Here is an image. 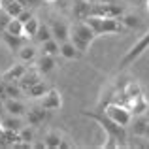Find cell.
I'll use <instances>...</instances> for the list:
<instances>
[{
  "instance_id": "obj_21",
  "label": "cell",
  "mask_w": 149,
  "mask_h": 149,
  "mask_svg": "<svg viewBox=\"0 0 149 149\" xmlns=\"http://www.w3.org/2000/svg\"><path fill=\"white\" fill-rule=\"evenodd\" d=\"M61 142H62V136L55 130H49L44 138L45 147H49V149H61Z\"/></svg>"
},
{
  "instance_id": "obj_2",
  "label": "cell",
  "mask_w": 149,
  "mask_h": 149,
  "mask_svg": "<svg viewBox=\"0 0 149 149\" xmlns=\"http://www.w3.org/2000/svg\"><path fill=\"white\" fill-rule=\"evenodd\" d=\"M147 49H149V30L146 34H142V38H140L136 44H132V47L123 55V58H121V62H119V68H127V66L132 64L136 58L142 57Z\"/></svg>"
},
{
  "instance_id": "obj_1",
  "label": "cell",
  "mask_w": 149,
  "mask_h": 149,
  "mask_svg": "<svg viewBox=\"0 0 149 149\" xmlns=\"http://www.w3.org/2000/svg\"><path fill=\"white\" fill-rule=\"evenodd\" d=\"M83 115H85V117H89V119H93L95 123H98L100 127L104 128V130L108 132L109 136H113V138H115L123 147H127V146H128V143H127V127H121V125H117L115 121H111L104 111H102V113L83 111Z\"/></svg>"
},
{
  "instance_id": "obj_5",
  "label": "cell",
  "mask_w": 149,
  "mask_h": 149,
  "mask_svg": "<svg viewBox=\"0 0 149 149\" xmlns=\"http://www.w3.org/2000/svg\"><path fill=\"white\" fill-rule=\"evenodd\" d=\"M49 29H51L53 38L58 42V44L70 40V26L66 25V21H62V19H58V17H53L51 23H49Z\"/></svg>"
},
{
  "instance_id": "obj_36",
  "label": "cell",
  "mask_w": 149,
  "mask_h": 149,
  "mask_svg": "<svg viewBox=\"0 0 149 149\" xmlns=\"http://www.w3.org/2000/svg\"><path fill=\"white\" fill-rule=\"evenodd\" d=\"M98 2H102V4H113V2H117V0H98Z\"/></svg>"
},
{
  "instance_id": "obj_31",
  "label": "cell",
  "mask_w": 149,
  "mask_h": 149,
  "mask_svg": "<svg viewBox=\"0 0 149 149\" xmlns=\"http://www.w3.org/2000/svg\"><path fill=\"white\" fill-rule=\"evenodd\" d=\"M10 21H11V15L8 13V11L0 10V32L6 30V26H8V23H10Z\"/></svg>"
},
{
  "instance_id": "obj_38",
  "label": "cell",
  "mask_w": 149,
  "mask_h": 149,
  "mask_svg": "<svg viewBox=\"0 0 149 149\" xmlns=\"http://www.w3.org/2000/svg\"><path fill=\"white\" fill-rule=\"evenodd\" d=\"M44 2H47V4H53V2H57V0H44Z\"/></svg>"
},
{
  "instance_id": "obj_18",
  "label": "cell",
  "mask_w": 149,
  "mask_h": 149,
  "mask_svg": "<svg viewBox=\"0 0 149 149\" xmlns=\"http://www.w3.org/2000/svg\"><path fill=\"white\" fill-rule=\"evenodd\" d=\"M91 6L93 4H87V2H83V0H77V2L74 4V15H76V19L85 21V19L91 15Z\"/></svg>"
},
{
  "instance_id": "obj_3",
  "label": "cell",
  "mask_w": 149,
  "mask_h": 149,
  "mask_svg": "<svg viewBox=\"0 0 149 149\" xmlns=\"http://www.w3.org/2000/svg\"><path fill=\"white\" fill-rule=\"evenodd\" d=\"M102 111H104L111 121H115L117 125H121V127H127L128 128V127H130V123H132V111L127 108V106H121V104H113V102H109V104L106 106Z\"/></svg>"
},
{
  "instance_id": "obj_29",
  "label": "cell",
  "mask_w": 149,
  "mask_h": 149,
  "mask_svg": "<svg viewBox=\"0 0 149 149\" xmlns=\"http://www.w3.org/2000/svg\"><path fill=\"white\" fill-rule=\"evenodd\" d=\"M19 140H21L23 143H26V146L30 147V143H32V140H34L32 130H30V128H26V127H23L21 130H19Z\"/></svg>"
},
{
  "instance_id": "obj_12",
  "label": "cell",
  "mask_w": 149,
  "mask_h": 149,
  "mask_svg": "<svg viewBox=\"0 0 149 149\" xmlns=\"http://www.w3.org/2000/svg\"><path fill=\"white\" fill-rule=\"evenodd\" d=\"M47 117V109L42 108V106H36V108H30L29 111H26V121H29V125H40L44 123V119Z\"/></svg>"
},
{
  "instance_id": "obj_8",
  "label": "cell",
  "mask_w": 149,
  "mask_h": 149,
  "mask_svg": "<svg viewBox=\"0 0 149 149\" xmlns=\"http://www.w3.org/2000/svg\"><path fill=\"white\" fill-rule=\"evenodd\" d=\"M26 70H29L26 62L21 61V64H15V66H11L10 70H6V72L0 76V79H2V81H15V83H17V81L23 77V74H25Z\"/></svg>"
},
{
  "instance_id": "obj_41",
  "label": "cell",
  "mask_w": 149,
  "mask_h": 149,
  "mask_svg": "<svg viewBox=\"0 0 149 149\" xmlns=\"http://www.w3.org/2000/svg\"><path fill=\"white\" fill-rule=\"evenodd\" d=\"M0 10H2V4H0Z\"/></svg>"
},
{
  "instance_id": "obj_6",
  "label": "cell",
  "mask_w": 149,
  "mask_h": 149,
  "mask_svg": "<svg viewBox=\"0 0 149 149\" xmlns=\"http://www.w3.org/2000/svg\"><path fill=\"white\" fill-rule=\"evenodd\" d=\"M40 106L45 108L47 111H55V109H61L62 108V96L57 89H49L44 96L40 98Z\"/></svg>"
},
{
  "instance_id": "obj_9",
  "label": "cell",
  "mask_w": 149,
  "mask_h": 149,
  "mask_svg": "<svg viewBox=\"0 0 149 149\" xmlns=\"http://www.w3.org/2000/svg\"><path fill=\"white\" fill-rule=\"evenodd\" d=\"M40 76H42V74L36 70V66H34V68H29L25 74H23L21 79L17 81V85L26 93V89H29V87H32L34 83H38V81H40Z\"/></svg>"
},
{
  "instance_id": "obj_4",
  "label": "cell",
  "mask_w": 149,
  "mask_h": 149,
  "mask_svg": "<svg viewBox=\"0 0 149 149\" xmlns=\"http://www.w3.org/2000/svg\"><path fill=\"white\" fill-rule=\"evenodd\" d=\"M91 15H96V17H115L119 19L123 15V6H119L117 2L113 4H102L96 2L91 6Z\"/></svg>"
},
{
  "instance_id": "obj_32",
  "label": "cell",
  "mask_w": 149,
  "mask_h": 149,
  "mask_svg": "<svg viewBox=\"0 0 149 149\" xmlns=\"http://www.w3.org/2000/svg\"><path fill=\"white\" fill-rule=\"evenodd\" d=\"M30 17H32V11H30L29 8H25V10H23L21 13H19V17H17V19H19V21H23V23H26Z\"/></svg>"
},
{
  "instance_id": "obj_33",
  "label": "cell",
  "mask_w": 149,
  "mask_h": 149,
  "mask_svg": "<svg viewBox=\"0 0 149 149\" xmlns=\"http://www.w3.org/2000/svg\"><path fill=\"white\" fill-rule=\"evenodd\" d=\"M4 113H6V108H4V100L0 98V119L4 117Z\"/></svg>"
},
{
  "instance_id": "obj_24",
  "label": "cell",
  "mask_w": 149,
  "mask_h": 149,
  "mask_svg": "<svg viewBox=\"0 0 149 149\" xmlns=\"http://www.w3.org/2000/svg\"><path fill=\"white\" fill-rule=\"evenodd\" d=\"M23 29H25L23 21H19L17 17H11V21L8 23V26H6V32L15 34V36H23ZM23 38H25V36H23Z\"/></svg>"
},
{
  "instance_id": "obj_37",
  "label": "cell",
  "mask_w": 149,
  "mask_h": 149,
  "mask_svg": "<svg viewBox=\"0 0 149 149\" xmlns=\"http://www.w3.org/2000/svg\"><path fill=\"white\" fill-rule=\"evenodd\" d=\"M83 2H87V4H96L98 0H83Z\"/></svg>"
},
{
  "instance_id": "obj_30",
  "label": "cell",
  "mask_w": 149,
  "mask_h": 149,
  "mask_svg": "<svg viewBox=\"0 0 149 149\" xmlns=\"http://www.w3.org/2000/svg\"><path fill=\"white\" fill-rule=\"evenodd\" d=\"M70 42H72V44L81 51V53H85V51L89 49V45H91V44H87L85 40H81L79 36H76V34H72V32H70Z\"/></svg>"
},
{
  "instance_id": "obj_19",
  "label": "cell",
  "mask_w": 149,
  "mask_h": 149,
  "mask_svg": "<svg viewBox=\"0 0 149 149\" xmlns=\"http://www.w3.org/2000/svg\"><path fill=\"white\" fill-rule=\"evenodd\" d=\"M47 91H49V87L40 79L38 83H34L32 87L26 89V96H30V98H42V96H44Z\"/></svg>"
},
{
  "instance_id": "obj_39",
  "label": "cell",
  "mask_w": 149,
  "mask_h": 149,
  "mask_svg": "<svg viewBox=\"0 0 149 149\" xmlns=\"http://www.w3.org/2000/svg\"><path fill=\"white\" fill-rule=\"evenodd\" d=\"M146 136L149 138V123H147V130H146Z\"/></svg>"
},
{
  "instance_id": "obj_13",
  "label": "cell",
  "mask_w": 149,
  "mask_h": 149,
  "mask_svg": "<svg viewBox=\"0 0 149 149\" xmlns=\"http://www.w3.org/2000/svg\"><path fill=\"white\" fill-rule=\"evenodd\" d=\"M0 125H2L4 130H11V132H19L23 128L21 117H19V115H10V113H8L6 117L0 119Z\"/></svg>"
},
{
  "instance_id": "obj_10",
  "label": "cell",
  "mask_w": 149,
  "mask_h": 149,
  "mask_svg": "<svg viewBox=\"0 0 149 149\" xmlns=\"http://www.w3.org/2000/svg\"><path fill=\"white\" fill-rule=\"evenodd\" d=\"M0 38H2V42L8 45V49H11V51H15V49L19 51L25 45V38L23 36H15V34H10V32H6V30L0 32Z\"/></svg>"
},
{
  "instance_id": "obj_27",
  "label": "cell",
  "mask_w": 149,
  "mask_h": 149,
  "mask_svg": "<svg viewBox=\"0 0 149 149\" xmlns=\"http://www.w3.org/2000/svg\"><path fill=\"white\" fill-rule=\"evenodd\" d=\"M51 38H53V34H51L49 25H40L38 26V32H36V36H34V40L40 42V44H44V42L51 40Z\"/></svg>"
},
{
  "instance_id": "obj_34",
  "label": "cell",
  "mask_w": 149,
  "mask_h": 149,
  "mask_svg": "<svg viewBox=\"0 0 149 149\" xmlns=\"http://www.w3.org/2000/svg\"><path fill=\"white\" fill-rule=\"evenodd\" d=\"M40 2H44V0H29V4H30V6H38Z\"/></svg>"
},
{
  "instance_id": "obj_35",
  "label": "cell",
  "mask_w": 149,
  "mask_h": 149,
  "mask_svg": "<svg viewBox=\"0 0 149 149\" xmlns=\"http://www.w3.org/2000/svg\"><path fill=\"white\" fill-rule=\"evenodd\" d=\"M17 2H19V4H23V6H25V8H30L29 0H17Z\"/></svg>"
},
{
  "instance_id": "obj_40",
  "label": "cell",
  "mask_w": 149,
  "mask_h": 149,
  "mask_svg": "<svg viewBox=\"0 0 149 149\" xmlns=\"http://www.w3.org/2000/svg\"><path fill=\"white\" fill-rule=\"evenodd\" d=\"M147 11H149V0H147Z\"/></svg>"
},
{
  "instance_id": "obj_25",
  "label": "cell",
  "mask_w": 149,
  "mask_h": 149,
  "mask_svg": "<svg viewBox=\"0 0 149 149\" xmlns=\"http://www.w3.org/2000/svg\"><path fill=\"white\" fill-rule=\"evenodd\" d=\"M147 123H149V121H146L142 115H138V119H136L134 123L130 125V127H132V132H134V136H146Z\"/></svg>"
},
{
  "instance_id": "obj_11",
  "label": "cell",
  "mask_w": 149,
  "mask_h": 149,
  "mask_svg": "<svg viewBox=\"0 0 149 149\" xmlns=\"http://www.w3.org/2000/svg\"><path fill=\"white\" fill-rule=\"evenodd\" d=\"M4 108H6V113H10V115H19V117L26 111L25 104H23L21 100L19 98H10V96L4 100Z\"/></svg>"
},
{
  "instance_id": "obj_7",
  "label": "cell",
  "mask_w": 149,
  "mask_h": 149,
  "mask_svg": "<svg viewBox=\"0 0 149 149\" xmlns=\"http://www.w3.org/2000/svg\"><path fill=\"white\" fill-rule=\"evenodd\" d=\"M70 32L72 34H76V36H79L81 40H85L87 44H93V40L96 38V34H95V30L91 29V26L87 25V21H77L76 25L70 29Z\"/></svg>"
},
{
  "instance_id": "obj_26",
  "label": "cell",
  "mask_w": 149,
  "mask_h": 149,
  "mask_svg": "<svg viewBox=\"0 0 149 149\" xmlns=\"http://www.w3.org/2000/svg\"><path fill=\"white\" fill-rule=\"evenodd\" d=\"M34 57H36V49H34L32 45H23V47L19 49V61H23V62H32Z\"/></svg>"
},
{
  "instance_id": "obj_23",
  "label": "cell",
  "mask_w": 149,
  "mask_h": 149,
  "mask_svg": "<svg viewBox=\"0 0 149 149\" xmlns=\"http://www.w3.org/2000/svg\"><path fill=\"white\" fill-rule=\"evenodd\" d=\"M123 95L128 98V102H130L132 98H136V96L142 95V89H140V85L136 83V81H128V83L123 87Z\"/></svg>"
},
{
  "instance_id": "obj_16",
  "label": "cell",
  "mask_w": 149,
  "mask_h": 149,
  "mask_svg": "<svg viewBox=\"0 0 149 149\" xmlns=\"http://www.w3.org/2000/svg\"><path fill=\"white\" fill-rule=\"evenodd\" d=\"M61 55L64 58H68V61H74V58H79L81 51L77 49L70 40H66V42H62V44H61Z\"/></svg>"
},
{
  "instance_id": "obj_17",
  "label": "cell",
  "mask_w": 149,
  "mask_h": 149,
  "mask_svg": "<svg viewBox=\"0 0 149 149\" xmlns=\"http://www.w3.org/2000/svg\"><path fill=\"white\" fill-rule=\"evenodd\" d=\"M0 4H2V10L8 11L11 17H19V13L25 10V6L19 4L17 0H0Z\"/></svg>"
},
{
  "instance_id": "obj_15",
  "label": "cell",
  "mask_w": 149,
  "mask_h": 149,
  "mask_svg": "<svg viewBox=\"0 0 149 149\" xmlns=\"http://www.w3.org/2000/svg\"><path fill=\"white\" fill-rule=\"evenodd\" d=\"M34 66H36V70H38L40 74H49V72H51V70H53L57 64H55V57L42 53V57L36 61V64H34Z\"/></svg>"
},
{
  "instance_id": "obj_14",
  "label": "cell",
  "mask_w": 149,
  "mask_h": 149,
  "mask_svg": "<svg viewBox=\"0 0 149 149\" xmlns=\"http://www.w3.org/2000/svg\"><path fill=\"white\" fill-rule=\"evenodd\" d=\"M128 109H130L134 115H143V113L149 109V102L146 100L143 95H140V96H136V98H132L128 102Z\"/></svg>"
},
{
  "instance_id": "obj_22",
  "label": "cell",
  "mask_w": 149,
  "mask_h": 149,
  "mask_svg": "<svg viewBox=\"0 0 149 149\" xmlns=\"http://www.w3.org/2000/svg\"><path fill=\"white\" fill-rule=\"evenodd\" d=\"M42 53L51 55V57H57V55L61 53V44H58L55 38H51V40H47V42L42 44Z\"/></svg>"
},
{
  "instance_id": "obj_28",
  "label": "cell",
  "mask_w": 149,
  "mask_h": 149,
  "mask_svg": "<svg viewBox=\"0 0 149 149\" xmlns=\"http://www.w3.org/2000/svg\"><path fill=\"white\" fill-rule=\"evenodd\" d=\"M119 19H121V23H123V25L127 26V30H128V29H138L140 23H142L138 15H125V13H123Z\"/></svg>"
},
{
  "instance_id": "obj_20",
  "label": "cell",
  "mask_w": 149,
  "mask_h": 149,
  "mask_svg": "<svg viewBox=\"0 0 149 149\" xmlns=\"http://www.w3.org/2000/svg\"><path fill=\"white\" fill-rule=\"evenodd\" d=\"M25 25V29H23V36H25V40H29V38H34L36 36V32H38V26H40V23H38V19L34 17H30L26 23H23Z\"/></svg>"
}]
</instances>
